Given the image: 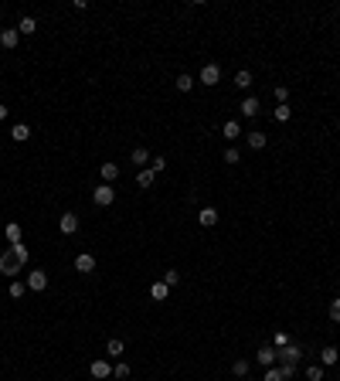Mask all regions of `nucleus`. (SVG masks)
Returning a JSON list of instances; mask_svg holds the SVG:
<instances>
[{
	"label": "nucleus",
	"instance_id": "nucleus-17",
	"mask_svg": "<svg viewBox=\"0 0 340 381\" xmlns=\"http://www.w3.org/2000/svg\"><path fill=\"white\" fill-rule=\"evenodd\" d=\"M99 174H102V180H106V184L119 180V167H116V164H102V167H99Z\"/></svg>",
	"mask_w": 340,
	"mask_h": 381
},
{
	"label": "nucleus",
	"instance_id": "nucleus-15",
	"mask_svg": "<svg viewBox=\"0 0 340 381\" xmlns=\"http://www.w3.org/2000/svg\"><path fill=\"white\" fill-rule=\"evenodd\" d=\"M11 140H14V143H24V140H31V126H27V123H17V126L11 130Z\"/></svg>",
	"mask_w": 340,
	"mask_h": 381
},
{
	"label": "nucleus",
	"instance_id": "nucleus-18",
	"mask_svg": "<svg viewBox=\"0 0 340 381\" xmlns=\"http://www.w3.org/2000/svg\"><path fill=\"white\" fill-rule=\"evenodd\" d=\"M221 133H225V140H238V136H242V126H238L235 119H225V126H221Z\"/></svg>",
	"mask_w": 340,
	"mask_h": 381
},
{
	"label": "nucleus",
	"instance_id": "nucleus-6",
	"mask_svg": "<svg viewBox=\"0 0 340 381\" xmlns=\"http://www.w3.org/2000/svg\"><path fill=\"white\" fill-rule=\"evenodd\" d=\"M276 354H279V351L272 347V344H265V347H259V351H255V364H262V368H272V364L279 361Z\"/></svg>",
	"mask_w": 340,
	"mask_h": 381
},
{
	"label": "nucleus",
	"instance_id": "nucleus-21",
	"mask_svg": "<svg viewBox=\"0 0 340 381\" xmlns=\"http://www.w3.org/2000/svg\"><path fill=\"white\" fill-rule=\"evenodd\" d=\"M235 85L238 89H252V72L249 68H238L235 72Z\"/></svg>",
	"mask_w": 340,
	"mask_h": 381
},
{
	"label": "nucleus",
	"instance_id": "nucleus-14",
	"mask_svg": "<svg viewBox=\"0 0 340 381\" xmlns=\"http://www.w3.org/2000/svg\"><path fill=\"white\" fill-rule=\"evenodd\" d=\"M337 361H340V351L337 347H323V351H320V364H323V368H333Z\"/></svg>",
	"mask_w": 340,
	"mask_h": 381
},
{
	"label": "nucleus",
	"instance_id": "nucleus-38",
	"mask_svg": "<svg viewBox=\"0 0 340 381\" xmlns=\"http://www.w3.org/2000/svg\"><path fill=\"white\" fill-rule=\"evenodd\" d=\"M279 368H283V374H286V381H289V378H293V374H296V364H279Z\"/></svg>",
	"mask_w": 340,
	"mask_h": 381
},
{
	"label": "nucleus",
	"instance_id": "nucleus-20",
	"mask_svg": "<svg viewBox=\"0 0 340 381\" xmlns=\"http://www.w3.org/2000/svg\"><path fill=\"white\" fill-rule=\"evenodd\" d=\"M153 177H157V174H153L150 167L136 170V184H140V187H153Z\"/></svg>",
	"mask_w": 340,
	"mask_h": 381
},
{
	"label": "nucleus",
	"instance_id": "nucleus-3",
	"mask_svg": "<svg viewBox=\"0 0 340 381\" xmlns=\"http://www.w3.org/2000/svg\"><path fill=\"white\" fill-rule=\"evenodd\" d=\"M276 358H279V364H299V358H303V347L289 340L286 347H279V354H276Z\"/></svg>",
	"mask_w": 340,
	"mask_h": 381
},
{
	"label": "nucleus",
	"instance_id": "nucleus-25",
	"mask_svg": "<svg viewBox=\"0 0 340 381\" xmlns=\"http://www.w3.org/2000/svg\"><path fill=\"white\" fill-rule=\"evenodd\" d=\"M174 85H177V89H181V92H191V89H194V75H187V72H181Z\"/></svg>",
	"mask_w": 340,
	"mask_h": 381
},
{
	"label": "nucleus",
	"instance_id": "nucleus-28",
	"mask_svg": "<svg viewBox=\"0 0 340 381\" xmlns=\"http://www.w3.org/2000/svg\"><path fill=\"white\" fill-rule=\"evenodd\" d=\"M306 381H323V364H306Z\"/></svg>",
	"mask_w": 340,
	"mask_h": 381
},
{
	"label": "nucleus",
	"instance_id": "nucleus-1",
	"mask_svg": "<svg viewBox=\"0 0 340 381\" xmlns=\"http://www.w3.org/2000/svg\"><path fill=\"white\" fill-rule=\"evenodd\" d=\"M197 82H201V85H208V89H211V85H218V82H221V65H218V61H208V65L201 68Z\"/></svg>",
	"mask_w": 340,
	"mask_h": 381
},
{
	"label": "nucleus",
	"instance_id": "nucleus-34",
	"mask_svg": "<svg viewBox=\"0 0 340 381\" xmlns=\"http://www.w3.org/2000/svg\"><path fill=\"white\" fill-rule=\"evenodd\" d=\"M150 170H153V174H163V170H167V160L163 157H150Z\"/></svg>",
	"mask_w": 340,
	"mask_h": 381
},
{
	"label": "nucleus",
	"instance_id": "nucleus-33",
	"mask_svg": "<svg viewBox=\"0 0 340 381\" xmlns=\"http://www.w3.org/2000/svg\"><path fill=\"white\" fill-rule=\"evenodd\" d=\"M163 282H167L170 290H174V286L181 282V272H177V269H167V272H163Z\"/></svg>",
	"mask_w": 340,
	"mask_h": 381
},
{
	"label": "nucleus",
	"instance_id": "nucleus-8",
	"mask_svg": "<svg viewBox=\"0 0 340 381\" xmlns=\"http://www.w3.org/2000/svg\"><path fill=\"white\" fill-rule=\"evenodd\" d=\"M259 99H255V96H245V99H242V106H238V112H242V116H245V119H255V116H259Z\"/></svg>",
	"mask_w": 340,
	"mask_h": 381
},
{
	"label": "nucleus",
	"instance_id": "nucleus-10",
	"mask_svg": "<svg viewBox=\"0 0 340 381\" xmlns=\"http://www.w3.org/2000/svg\"><path fill=\"white\" fill-rule=\"evenodd\" d=\"M61 235H75V232H79V214H72V211H65L61 214Z\"/></svg>",
	"mask_w": 340,
	"mask_h": 381
},
{
	"label": "nucleus",
	"instance_id": "nucleus-40",
	"mask_svg": "<svg viewBox=\"0 0 340 381\" xmlns=\"http://www.w3.org/2000/svg\"><path fill=\"white\" fill-rule=\"evenodd\" d=\"M245 381H252V378H245Z\"/></svg>",
	"mask_w": 340,
	"mask_h": 381
},
{
	"label": "nucleus",
	"instance_id": "nucleus-39",
	"mask_svg": "<svg viewBox=\"0 0 340 381\" xmlns=\"http://www.w3.org/2000/svg\"><path fill=\"white\" fill-rule=\"evenodd\" d=\"M4 119H7V106L0 102V123H4Z\"/></svg>",
	"mask_w": 340,
	"mask_h": 381
},
{
	"label": "nucleus",
	"instance_id": "nucleus-5",
	"mask_svg": "<svg viewBox=\"0 0 340 381\" xmlns=\"http://www.w3.org/2000/svg\"><path fill=\"white\" fill-rule=\"evenodd\" d=\"M21 269H24V266H21V262H17V259L11 256V252H4V256H0V272H4L7 279H14V276H17Z\"/></svg>",
	"mask_w": 340,
	"mask_h": 381
},
{
	"label": "nucleus",
	"instance_id": "nucleus-31",
	"mask_svg": "<svg viewBox=\"0 0 340 381\" xmlns=\"http://www.w3.org/2000/svg\"><path fill=\"white\" fill-rule=\"evenodd\" d=\"M286 344H289V334H286V330H276V334H272V347L279 351V347H286Z\"/></svg>",
	"mask_w": 340,
	"mask_h": 381
},
{
	"label": "nucleus",
	"instance_id": "nucleus-29",
	"mask_svg": "<svg viewBox=\"0 0 340 381\" xmlns=\"http://www.w3.org/2000/svg\"><path fill=\"white\" fill-rule=\"evenodd\" d=\"M289 116H293V109H289V106H276V109H272V119H276V123H286Z\"/></svg>",
	"mask_w": 340,
	"mask_h": 381
},
{
	"label": "nucleus",
	"instance_id": "nucleus-23",
	"mask_svg": "<svg viewBox=\"0 0 340 381\" xmlns=\"http://www.w3.org/2000/svg\"><path fill=\"white\" fill-rule=\"evenodd\" d=\"M249 371H252V364L245 358H238L235 364H231V374H235V378H249Z\"/></svg>",
	"mask_w": 340,
	"mask_h": 381
},
{
	"label": "nucleus",
	"instance_id": "nucleus-24",
	"mask_svg": "<svg viewBox=\"0 0 340 381\" xmlns=\"http://www.w3.org/2000/svg\"><path fill=\"white\" fill-rule=\"evenodd\" d=\"M24 228H21V225H17V221H7V242H11V245H14V242H24Z\"/></svg>",
	"mask_w": 340,
	"mask_h": 381
},
{
	"label": "nucleus",
	"instance_id": "nucleus-7",
	"mask_svg": "<svg viewBox=\"0 0 340 381\" xmlns=\"http://www.w3.org/2000/svg\"><path fill=\"white\" fill-rule=\"evenodd\" d=\"M89 374H92V378H113V364H109V361H92V364H89Z\"/></svg>",
	"mask_w": 340,
	"mask_h": 381
},
{
	"label": "nucleus",
	"instance_id": "nucleus-11",
	"mask_svg": "<svg viewBox=\"0 0 340 381\" xmlns=\"http://www.w3.org/2000/svg\"><path fill=\"white\" fill-rule=\"evenodd\" d=\"M0 45L7 48V51H14V48L21 45V34H17V27H7V31H0Z\"/></svg>",
	"mask_w": 340,
	"mask_h": 381
},
{
	"label": "nucleus",
	"instance_id": "nucleus-37",
	"mask_svg": "<svg viewBox=\"0 0 340 381\" xmlns=\"http://www.w3.org/2000/svg\"><path fill=\"white\" fill-rule=\"evenodd\" d=\"M330 320H333V324H340V296L330 303Z\"/></svg>",
	"mask_w": 340,
	"mask_h": 381
},
{
	"label": "nucleus",
	"instance_id": "nucleus-9",
	"mask_svg": "<svg viewBox=\"0 0 340 381\" xmlns=\"http://www.w3.org/2000/svg\"><path fill=\"white\" fill-rule=\"evenodd\" d=\"M75 269L85 272V276L95 272V256H92V252H79V256H75Z\"/></svg>",
	"mask_w": 340,
	"mask_h": 381
},
{
	"label": "nucleus",
	"instance_id": "nucleus-22",
	"mask_svg": "<svg viewBox=\"0 0 340 381\" xmlns=\"http://www.w3.org/2000/svg\"><path fill=\"white\" fill-rule=\"evenodd\" d=\"M129 160H133L136 167L143 170V167H147V164H150V153H147V150H143V146H136L133 153H129Z\"/></svg>",
	"mask_w": 340,
	"mask_h": 381
},
{
	"label": "nucleus",
	"instance_id": "nucleus-16",
	"mask_svg": "<svg viewBox=\"0 0 340 381\" xmlns=\"http://www.w3.org/2000/svg\"><path fill=\"white\" fill-rule=\"evenodd\" d=\"M167 296H170V286H167L163 279L150 286V300H167Z\"/></svg>",
	"mask_w": 340,
	"mask_h": 381
},
{
	"label": "nucleus",
	"instance_id": "nucleus-32",
	"mask_svg": "<svg viewBox=\"0 0 340 381\" xmlns=\"http://www.w3.org/2000/svg\"><path fill=\"white\" fill-rule=\"evenodd\" d=\"M24 293H27V282H17V279H14V282H11V300H21Z\"/></svg>",
	"mask_w": 340,
	"mask_h": 381
},
{
	"label": "nucleus",
	"instance_id": "nucleus-19",
	"mask_svg": "<svg viewBox=\"0 0 340 381\" xmlns=\"http://www.w3.org/2000/svg\"><path fill=\"white\" fill-rule=\"evenodd\" d=\"M245 143H249L252 150H262V146L269 143V136L265 133H245Z\"/></svg>",
	"mask_w": 340,
	"mask_h": 381
},
{
	"label": "nucleus",
	"instance_id": "nucleus-12",
	"mask_svg": "<svg viewBox=\"0 0 340 381\" xmlns=\"http://www.w3.org/2000/svg\"><path fill=\"white\" fill-rule=\"evenodd\" d=\"M7 252H11V256L17 259L21 266H27V259H31V248L24 245V242H14V245H7Z\"/></svg>",
	"mask_w": 340,
	"mask_h": 381
},
{
	"label": "nucleus",
	"instance_id": "nucleus-26",
	"mask_svg": "<svg viewBox=\"0 0 340 381\" xmlns=\"http://www.w3.org/2000/svg\"><path fill=\"white\" fill-rule=\"evenodd\" d=\"M38 31V21L34 17H21V24H17V34H34Z\"/></svg>",
	"mask_w": 340,
	"mask_h": 381
},
{
	"label": "nucleus",
	"instance_id": "nucleus-27",
	"mask_svg": "<svg viewBox=\"0 0 340 381\" xmlns=\"http://www.w3.org/2000/svg\"><path fill=\"white\" fill-rule=\"evenodd\" d=\"M123 351H126V344H123V340H119V337H113V340L106 344V354H113V358H119Z\"/></svg>",
	"mask_w": 340,
	"mask_h": 381
},
{
	"label": "nucleus",
	"instance_id": "nucleus-2",
	"mask_svg": "<svg viewBox=\"0 0 340 381\" xmlns=\"http://www.w3.org/2000/svg\"><path fill=\"white\" fill-rule=\"evenodd\" d=\"M92 201L99 204V208H109V204L116 201V187L113 184H99V187L92 190Z\"/></svg>",
	"mask_w": 340,
	"mask_h": 381
},
{
	"label": "nucleus",
	"instance_id": "nucleus-13",
	"mask_svg": "<svg viewBox=\"0 0 340 381\" xmlns=\"http://www.w3.org/2000/svg\"><path fill=\"white\" fill-rule=\"evenodd\" d=\"M197 225L215 228V225H218V211H215V208H201V211H197Z\"/></svg>",
	"mask_w": 340,
	"mask_h": 381
},
{
	"label": "nucleus",
	"instance_id": "nucleus-4",
	"mask_svg": "<svg viewBox=\"0 0 340 381\" xmlns=\"http://www.w3.org/2000/svg\"><path fill=\"white\" fill-rule=\"evenodd\" d=\"M27 290H31V293H45L48 290V272L45 269L27 272Z\"/></svg>",
	"mask_w": 340,
	"mask_h": 381
},
{
	"label": "nucleus",
	"instance_id": "nucleus-36",
	"mask_svg": "<svg viewBox=\"0 0 340 381\" xmlns=\"http://www.w3.org/2000/svg\"><path fill=\"white\" fill-rule=\"evenodd\" d=\"M238 160H242V153H238L235 146H228L225 150V164H238Z\"/></svg>",
	"mask_w": 340,
	"mask_h": 381
},
{
	"label": "nucleus",
	"instance_id": "nucleus-35",
	"mask_svg": "<svg viewBox=\"0 0 340 381\" xmlns=\"http://www.w3.org/2000/svg\"><path fill=\"white\" fill-rule=\"evenodd\" d=\"M113 378H129V364H123V361L113 364Z\"/></svg>",
	"mask_w": 340,
	"mask_h": 381
},
{
	"label": "nucleus",
	"instance_id": "nucleus-30",
	"mask_svg": "<svg viewBox=\"0 0 340 381\" xmlns=\"http://www.w3.org/2000/svg\"><path fill=\"white\" fill-rule=\"evenodd\" d=\"M262 381H286V374H283V368H276V364H272V368H265V378Z\"/></svg>",
	"mask_w": 340,
	"mask_h": 381
}]
</instances>
